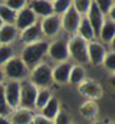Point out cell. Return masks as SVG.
I'll return each instance as SVG.
<instances>
[{
	"mask_svg": "<svg viewBox=\"0 0 115 124\" xmlns=\"http://www.w3.org/2000/svg\"><path fill=\"white\" fill-rule=\"evenodd\" d=\"M47 50H48V45L46 42L31 44L27 47H25V50L22 51L21 61L27 67H36L37 63L41 61V58L43 57V55L47 52Z\"/></svg>",
	"mask_w": 115,
	"mask_h": 124,
	"instance_id": "1",
	"label": "cell"
},
{
	"mask_svg": "<svg viewBox=\"0 0 115 124\" xmlns=\"http://www.w3.org/2000/svg\"><path fill=\"white\" fill-rule=\"evenodd\" d=\"M68 52L79 63H87L88 58V45L87 41L80 36H74L68 44Z\"/></svg>",
	"mask_w": 115,
	"mask_h": 124,
	"instance_id": "2",
	"label": "cell"
},
{
	"mask_svg": "<svg viewBox=\"0 0 115 124\" xmlns=\"http://www.w3.org/2000/svg\"><path fill=\"white\" fill-rule=\"evenodd\" d=\"M31 79H32L34 86H47L52 81V70L47 63L37 65L31 75Z\"/></svg>",
	"mask_w": 115,
	"mask_h": 124,
	"instance_id": "3",
	"label": "cell"
},
{
	"mask_svg": "<svg viewBox=\"0 0 115 124\" xmlns=\"http://www.w3.org/2000/svg\"><path fill=\"white\" fill-rule=\"evenodd\" d=\"M37 96L36 86H34L30 82H25L22 86H20V103L24 109L31 108L35 106V101Z\"/></svg>",
	"mask_w": 115,
	"mask_h": 124,
	"instance_id": "4",
	"label": "cell"
},
{
	"mask_svg": "<svg viewBox=\"0 0 115 124\" xmlns=\"http://www.w3.org/2000/svg\"><path fill=\"white\" fill-rule=\"evenodd\" d=\"M5 72L10 78H22L27 73V68L20 58H10L6 62Z\"/></svg>",
	"mask_w": 115,
	"mask_h": 124,
	"instance_id": "5",
	"label": "cell"
},
{
	"mask_svg": "<svg viewBox=\"0 0 115 124\" xmlns=\"http://www.w3.org/2000/svg\"><path fill=\"white\" fill-rule=\"evenodd\" d=\"M20 85L19 82L14 81L7 83L6 88H4V94H5V99L9 107L15 108L19 106L20 103Z\"/></svg>",
	"mask_w": 115,
	"mask_h": 124,
	"instance_id": "6",
	"label": "cell"
},
{
	"mask_svg": "<svg viewBox=\"0 0 115 124\" xmlns=\"http://www.w3.org/2000/svg\"><path fill=\"white\" fill-rule=\"evenodd\" d=\"M48 52L50 56L56 61H66L69 55L68 44L63 40L55 41L53 44H51V46H48Z\"/></svg>",
	"mask_w": 115,
	"mask_h": 124,
	"instance_id": "7",
	"label": "cell"
},
{
	"mask_svg": "<svg viewBox=\"0 0 115 124\" xmlns=\"http://www.w3.org/2000/svg\"><path fill=\"white\" fill-rule=\"evenodd\" d=\"M79 23H80L79 14L74 10V8L71 6L65 13V16L62 19V24H63L65 30L68 31V32H74L76 30H78Z\"/></svg>",
	"mask_w": 115,
	"mask_h": 124,
	"instance_id": "8",
	"label": "cell"
},
{
	"mask_svg": "<svg viewBox=\"0 0 115 124\" xmlns=\"http://www.w3.org/2000/svg\"><path fill=\"white\" fill-rule=\"evenodd\" d=\"M16 26L20 30H26L27 27L36 24V15L30 8H25L16 15Z\"/></svg>",
	"mask_w": 115,
	"mask_h": 124,
	"instance_id": "9",
	"label": "cell"
},
{
	"mask_svg": "<svg viewBox=\"0 0 115 124\" xmlns=\"http://www.w3.org/2000/svg\"><path fill=\"white\" fill-rule=\"evenodd\" d=\"M88 21H89V24H90V26H92V29L94 31V34L99 35L104 20H103V14L99 11V9H98V6H97L95 3H92L90 4Z\"/></svg>",
	"mask_w": 115,
	"mask_h": 124,
	"instance_id": "10",
	"label": "cell"
},
{
	"mask_svg": "<svg viewBox=\"0 0 115 124\" xmlns=\"http://www.w3.org/2000/svg\"><path fill=\"white\" fill-rule=\"evenodd\" d=\"M88 58L93 62V65H100L103 63L105 58V48L103 45L98 42H92L88 45Z\"/></svg>",
	"mask_w": 115,
	"mask_h": 124,
	"instance_id": "11",
	"label": "cell"
},
{
	"mask_svg": "<svg viewBox=\"0 0 115 124\" xmlns=\"http://www.w3.org/2000/svg\"><path fill=\"white\" fill-rule=\"evenodd\" d=\"M79 91L82 94L90 97V98H100L103 94V89H101L100 85L97 83V82H94V81L83 82L79 87Z\"/></svg>",
	"mask_w": 115,
	"mask_h": 124,
	"instance_id": "12",
	"label": "cell"
},
{
	"mask_svg": "<svg viewBox=\"0 0 115 124\" xmlns=\"http://www.w3.org/2000/svg\"><path fill=\"white\" fill-rule=\"evenodd\" d=\"M59 26H61V21L59 19L57 16H47L43 21H42V25H41L40 27L42 29L43 34L47 35V36H53L58 32L59 30Z\"/></svg>",
	"mask_w": 115,
	"mask_h": 124,
	"instance_id": "13",
	"label": "cell"
},
{
	"mask_svg": "<svg viewBox=\"0 0 115 124\" xmlns=\"http://www.w3.org/2000/svg\"><path fill=\"white\" fill-rule=\"evenodd\" d=\"M72 65L68 62H63L59 66L55 68V71L52 72V79H55L58 83H66L69 78V73L72 70Z\"/></svg>",
	"mask_w": 115,
	"mask_h": 124,
	"instance_id": "14",
	"label": "cell"
},
{
	"mask_svg": "<svg viewBox=\"0 0 115 124\" xmlns=\"http://www.w3.org/2000/svg\"><path fill=\"white\" fill-rule=\"evenodd\" d=\"M31 10L34 11V14L36 15H41V16H51V14L53 13L52 9V4L50 1H32L31 3Z\"/></svg>",
	"mask_w": 115,
	"mask_h": 124,
	"instance_id": "15",
	"label": "cell"
},
{
	"mask_svg": "<svg viewBox=\"0 0 115 124\" xmlns=\"http://www.w3.org/2000/svg\"><path fill=\"white\" fill-rule=\"evenodd\" d=\"M40 34H41V27L35 24L32 26L27 27L26 30L22 31V35H21V40L26 44H32L40 37Z\"/></svg>",
	"mask_w": 115,
	"mask_h": 124,
	"instance_id": "16",
	"label": "cell"
},
{
	"mask_svg": "<svg viewBox=\"0 0 115 124\" xmlns=\"http://www.w3.org/2000/svg\"><path fill=\"white\" fill-rule=\"evenodd\" d=\"M99 35L104 42H110L113 40L115 35V24L113 23V20H107L105 23H103Z\"/></svg>",
	"mask_w": 115,
	"mask_h": 124,
	"instance_id": "17",
	"label": "cell"
},
{
	"mask_svg": "<svg viewBox=\"0 0 115 124\" xmlns=\"http://www.w3.org/2000/svg\"><path fill=\"white\" fill-rule=\"evenodd\" d=\"M16 27L14 25H4L0 27V42L9 44L16 37Z\"/></svg>",
	"mask_w": 115,
	"mask_h": 124,
	"instance_id": "18",
	"label": "cell"
},
{
	"mask_svg": "<svg viewBox=\"0 0 115 124\" xmlns=\"http://www.w3.org/2000/svg\"><path fill=\"white\" fill-rule=\"evenodd\" d=\"M58 114V101L56 98H50L47 104L42 108V117L51 120Z\"/></svg>",
	"mask_w": 115,
	"mask_h": 124,
	"instance_id": "19",
	"label": "cell"
},
{
	"mask_svg": "<svg viewBox=\"0 0 115 124\" xmlns=\"http://www.w3.org/2000/svg\"><path fill=\"white\" fill-rule=\"evenodd\" d=\"M78 30H79V34H80V37L83 40H92L94 37V31L88 21V19H82L80 23H79V26H78Z\"/></svg>",
	"mask_w": 115,
	"mask_h": 124,
	"instance_id": "20",
	"label": "cell"
},
{
	"mask_svg": "<svg viewBox=\"0 0 115 124\" xmlns=\"http://www.w3.org/2000/svg\"><path fill=\"white\" fill-rule=\"evenodd\" d=\"M0 19L7 25H11L16 20V13L10 8H7L5 4H0Z\"/></svg>",
	"mask_w": 115,
	"mask_h": 124,
	"instance_id": "21",
	"label": "cell"
},
{
	"mask_svg": "<svg viewBox=\"0 0 115 124\" xmlns=\"http://www.w3.org/2000/svg\"><path fill=\"white\" fill-rule=\"evenodd\" d=\"M32 119V113L27 109H20L13 116L14 124H29Z\"/></svg>",
	"mask_w": 115,
	"mask_h": 124,
	"instance_id": "22",
	"label": "cell"
},
{
	"mask_svg": "<svg viewBox=\"0 0 115 124\" xmlns=\"http://www.w3.org/2000/svg\"><path fill=\"white\" fill-rule=\"evenodd\" d=\"M80 113L87 118H94L98 113V106L94 102H86L80 107Z\"/></svg>",
	"mask_w": 115,
	"mask_h": 124,
	"instance_id": "23",
	"label": "cell"
},
{
	"mask_svg": "<svg viewBox=\"0 0 115 124\" xmlns=\"http://www.w3.org/2000/svg\"><path fill=\"white\" fill-rule=\"evenodd\" d=\"M84 76H86L84 70H83L82 67H79V66H76V67H72L68 81H71V83H73V85H78L84 79Z\"/></svg>",
	"mask_w": 115,
	"mask_h": 124,
	"instance_id": "24",
	"label": "cell"
},
{
	"mask_svg": "<svg viewBox=\"0 0 115 124\" xmlns=\"http://www.w3.org/2000/svg\"><path fill=\"white\" fill-rule=\"evenodd\" d=\"M50 98H51L50 91H47V89H41L40 92H37L36 101H35V106H36L37 108L42 109V108L47 104V102L50 101Z\"/></svg>",
	"mask_w": 115,
	"mask_h": 124,
	"instance_id": "25",
	"label": "cell"
},
{
	"mask_svg": "<svg viewBox=\"0 0 115 124\" xmlns=\"http://www.w3.org/2000/svg\"><path fill=\"white\" fill-rule=\"evenodd\" d=\"M72 6V3L71 1H66V0H58V1H55L52 4V9H53V11H56L57 14H63L66 13L67 10Z\"/></svg>",
	"mask_w": 115,
	"mask_h": 124,
	"instance_id": "26",
	"label": "cell"
},
{
	"mask_svg": "<svg viewBox=\"0 0 115 124\" xmlns=\"http://www.w3.org/2000/svg\"><path fill=\"white\" fill-rule=\"evenodd\" d=\"M90 4H92V1H89V0H78V1L74 3L73 8H74V10L78 14H83V13L89 11Z\"/></svg>",
	"mask_w": 115,
	"mask_h": 124,
	"instance_id": "27",
	"label": "cell"
},
{
	"mask_svg": "<svg viewBox=\"0 0 115 124\" xmlns=\"http://www.w3.org/2000/svg\"><path fill=\"white\" fill-rule=\"evenodd\" d=\"M10 112V107L7 106L5 94H4V87L0 86V116H6Z\"/></svg>",
	"mask_w": 115,
	"mask_h": 124,
	"instance_id": "28",
	"label": "cell"
},
{
	"mask_svg": "<svg viewBox=\"0 0 115 124\" xmlns=\"http://www.w3.org/2000/svg\"><path fill=\"white\" fill-rule=\"evenodd\" d=\"M13 57V48L9 46H3L0 47V65L7 62Z\"/></svg>",
	"mask_w": 115,
	"mask_h": 124,
	"instance_id": "29",
	"label": "cell"
},
{
	"mask_svg": "<svg viewBox=\"0 0 115 124\" xmlns=\"http://www.w3.org/2000/svg\"><path fill=\"white\" fill-rule=\"evenodd\" d=\"M98 9H99V11L101 14H108L110 13V9L114 6V1H110V0H100V1H95Z\"/></svg>",
	"mask_w": 115,
	"mask_h": 124,
	"instance_id": "30",
	"label": "cell"
},
{
	"mask_svg": "<svg viewBox=\"0 0 115 124\" xmlns=\"http://www.w3.org/2000/svg\"><path fill=\"white\" fill-rule=\"evenodd\" d=\"M5 5L16 13V10H22L24 9V6L26 5V1H24V0H9V1L5 3Z\"/></svg>",
	"mask_w": 115,
	"mask_h": 124,
	"instance_id": "31",
	"label": "cell"
},
{
	"mask_svg": "<svg viewBox=\"0 0 115 124\" xmlns=\"http://www.w3.org/2000/svg\"><path fill=\"white\" fill-rule=\"evenodd\" d=\"M104 65H105V67L110 71H114L115 70V55L114 54H109L105 58H104Z\"/></svg>",
	"mask_w": 115,
	"mask_h": 124,
	"instance_id": "32",
	"label": "cell"
},
{
	"mask_svg": "<svg viewBox=\"0 0 115 124\" xmlns=\"http://www.w3.org/2000/svg\"><path fill=\"white\" fill-rule=\"evenodd\" d=\"M56 124H71V119H69V116L65 112H61L57 114V118H56Z\"/></svg>",
	"mask_w": 115,
	"mask_h": 124,
	"instance_id": "33",
	"label": "cell"
},
{
	"mask_svg": "<svg viewBox=\"0 0 115 124\" xmlns=\"http://www.w3.org/2000/svg\"><path fill=\"white\" fill-rule=\"evenodd\" d=\"M34 124H52V122L48 120V119H46V118H43L42 116H38V117L35 118Z\"/></svg>",
	"mask_w": 115,
	"mask_h": 124,
	"instance_id": "34",
	"label": "cell"
},
{
	"mask_svg": "<svg viewBox=\"0 0 115 124\" xmlns=\"http://www.w3.org/2000/svg\"><path fill=\"white\" fill-rule=\"evenodd\" d=\"M0 124H11L6 118H3V117H0Z\"/></svg>",
	"mask_w": 115,
	"mask_h": 124,
	"instance_id": "35",
	"label": "cell"
},
{
	"mask_svg": "<svg viewBox=\"0 0 115 124\" xmlns=\"http://www.w3.org/2000/svg\"><path fill=\"white\" fill-rule=\"evenodd\" d=\"M3 77H4V75H3V72H1V71H0V82H1V81H3Z\"/></svg>",
	"mask_w": 115,
	"mask_h": 124,
	"instance_id": "36",
	"label": "cell"
},
{
	"mask_svg": "<svg viewBox=\"0 0 115 124\" xmlns=\"http://www.w3.org/2000/svg\"><path fill=\"white\" fill-rule=\"evenodd\" d=\"M3 26V21H1V19H0V27Z\"/></svg>",
	"mask_w": 115,
	"mask_h": 124,
	"instance_id": "37",
	"label": "cell"
},
{
	"mask_svg": "<svg viewBox=\"0 0 115 124\" xmlns=\"http://www.w3.org/2000/svg\"><path fill=\"white\" fill-rule=\"evenodd\" d=\"M95 124H105V123H95Z\"/></svg>",
	"mask_w": 115,
	"mask_h": 124,
	"instance_id": "38",
	"label": "cell"
}]
</instances>
